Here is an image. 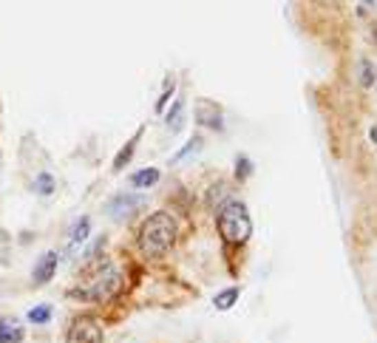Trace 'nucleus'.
Masks as SVG:
<instances>
[{
    "instance_id": "nucleus-1",
    "label": "nucleus",
    "mask_w": 377,
    "mask_h": 343,
    "mask_svg": "<svg viewBox=\"0 0 377 343\" xmlns=\"http://www.w3.org/2000/svg\"><path fill=\"white\" fill-rule=\"evenodd\" d=\"M176 241V221L168 213H153L151 219H145L142 230H139V247L148 258H159L164 256Z\"/></svg>"
},
{
    "instance_id": "nucleus-2",
    "label": "nucleus",
    "mask_w": 377,
    "mask_h": 343,
    "mask_svg": "<svg viewBox=\"0 0 377 343\" xmlns=\"http://www.w3.org/2000/svg\"><path fill=\"white\" fill-rule=\"evenodd\" d=\"M219 233L227 244H244L252 233V221H250V210L241 201H227L219 210Z\"/></svg>"
},
{
    "instance_id": "nucleus-3",
    "label": "nucleus",
    "mask_w": 377,
    "mask_h": 343,
    "mask_svg": "<svg viewBox=\"0 0 377 343\" xmlns=\"http://www.w3.org/2000/svg\"><path fill=\"white\" fill-rule=\"evenodd\" d=\"M122 289V278H120V272H116L114 267H103L97 272V278H94L91 284H85L83 289H74L72 292V298H85V301H111L116 292Z\"/></svg>"
},
{
    "instance_id": "nucleus-4",
    "label": "nucleus",
    "mask_w": 377,
    "mask_h": 343,
    "mask_svg": "<svg viewBox=\"0 0 377 343\" xmlns=\"http://www.w3.org/2000/svg\"><path fill=\"white\" fill-rule=\"evenodd\" d=\"M68 343H103V327L97 318L80 315L74 318L72 329H68Z\"/></svg>"
},
{
    "instance_id": "nucleus-5",
    "label": "nucleus",
    "mask_w": 377,
    "mask_h": 343,
    "mask_svg": "<svg viewBox=\"0 0 377 343\" xmlns=\"http://www.w3.org/2000/svg\"><path fill=\"white\" fill-rule=\"evenodd\" d=\"M57 253H45V256H40V261H37V267H34V272H32V278H34V284H49L52 278H54V272H57Z\"/></svg>"
},
{
    "instance_id": "nucleus-6",
    "label": "nucleus",
    "mask_w": 377,
    "mask_h": 343,
    "mask_svg": "<svg viewBox=\"0 0 377 343\" xmlns=\"http://www.w3.org/2000/svg\"><path fill=\"white\" fill-rule=\"evenodd\" d=\"M26 332H23L20 321L12 315H0V343H23Z\"/></svg>"
},
{
    "instance_id": "nucleus-7",
    "label": "nucleus",
    "mask_w": 377,
    "mask_h": 343,
    "mask_svg": "<svg viewBox=\"0 0 377 343\" xmlns=\"http://www.w3.org/2000/svg\"><path fill=\"white\" fill-rule=\"evenodd\" d=\"M196 122L199 125H204V128H210V131H222V111H219V105H213V102H202L199 105V111H196Z\"/></svg>"
},
{
    "instance_id": "nucleus-8",
    "label": "nucleus",
    "mask_w": 377,
    "mask_h": 343,
    "mask_svg": "<svg viewBox=\"0 0 377 343\" xmlns=\"http://www.w3.org/2000/svg\"><path fill=\"white\" fill-rule=\"evenodd\" d=\"M136 208H139V199H136V196H120V199H114V201L108 204V213L122 216V213H133Z\"/></svg>"
},
{
    "instance_id": "nucleus-9",
    "label": "nucleus",
    "mask_w": 377,
    "mask_h": 343,
    "mask_svg": "<svg viewBox=\"0 0 377 343\" xmlns=\"http://www.w3.org/2000/svg\"><path fill=\"white\" fill-rule=\"evenodd\" d=\"M156 181H159V170L156 168H142L139 173L131 176V185L133 188H151V185H156Z\"/></svg>"
},
{
    "instance_id": "nucleus-10",
    "label": "nucleus",
    "mask_w": 377,
    "mask_h": 343,
    "mask_svg": "<svg viewBox=\"0 0 377 343\" xmlns=\"http://www.w3.org/2000/svg\"><path fill=\"white\" fill-rule=\"evenodd\" d=\"M239 295H241V289H239V287H227L224 292H219V295H216L213 304H216V309H222V312H224V309H233V304L239 301Z\"/></svg>"
},
{
    "instance_id": "nucleus-11",
    "label": "nucleus",
    "mask_w": 377,
    "mask_h": 343,
    "mask_svg": "<svg viewBox=\"0 0 377 343\" xmlns=\"http://www.w3.org/2000/svg\"><path fill=\"white\" fill-rule=\"evenodd\" d=\"M182 125H184V102L176 100V102H173V111L168 113V128H171V131H182Z\"/></svg>"
},
{
    "instance_id": "nucleus-12",
    "label": "nucleus",
    "mask_w": 377,
    "mask_h": 343,
    "mask_svg": "<svg viewBox=\"0 0 377 343\" xmlns=\"http://www.w3.org/2000/svg\"><path fill=\"white\" fill-rule=\"evenodd\" d=\"M136 142H139V133H136L133 140H131V142H128V145H125V148L120 151V156L114 159V170H122V168H125V165L131 162V156H133V145H136Z\"/></svg>"
},
{
    "instance_id": "nucleus-13",
    "label": "nucleus",
    "mask_w": 377,
    "mask_h": 343,
    "mask_svg": "<svg viewBox=\"0 0 377 343\" xmlns=\"http://www.w3.org/2000/svg\"><path fill=\"white\" fill-rule=\"evenodd\" d=\"M29 321L32 324H49L52 321V307L49 304H40V307L29 309Z\"/></svg>"
},
{
    "instance_id": "nucleus-14",
    "label": "nucleus",
    "mask_w": 377,
    "mask_h": 343,
    "mask_svg": "<svg viewBox=\"0 0 377 343\" xmlns=\"http://www.w3.org/2000/svg\"><path fill=\"white\" fill-rule=\"evenodd\" d=\"M88 230H91V221H88V219H80V221H77V227H74V233H72L74 247H77V244H83V241L88 239Z\"/></svg>"
},
{
    "instance_id": "nucleus-15",
    "label": "nucleus",
    "mask_w": 377,
    "mask_h": 343,
    "mask_svg": "<svg viewBox=\"0 0 377 343\" xmlns=\"http://www.w3.org/2000/svg\"><path fill=\"white\" fill-rule=\"evenodd\" d=\"M202 148V140H191V142H187L176 156H173V162H182V159H187V156H191V153H196Z\"/></svg>"
},
{
    "instance_id": "nucleus-16",
    "label": "nucleus",
    "mask_w": 377,
    "mask_h": 343,
    "mask_svg": "<svg viewBox=\"0 0 377 343\" xmlns=\"http://www.w3.org/2000/svg\"><path fill=\"white\" fill-rule=\"evenodd\" d=\"M360 82H363L366 88L374 82V68H371V63H369V60H360Z\"/></svg>"
},
{
    "instance_id": "nucleus-17",
    "label": "nucleus",
    "mask_w": 377,
    "mask_h": 343,
    "mask_svg": "<svg viewBox=\"0 0 377 343\" xmlns=\"http://www.w3.org/2000/svg\"><path fill=\"white\" fill-rule=\"evenodd\" d=\"M37 190H40L43 196H52V190H54V181H52V176H49V173H43V176L37 179Z\"/></svg>"
},
{
    "instance_id": "nucleus-18",
    "label": "nucleus",
    "mask_w": 377,
    "mask_h": 343,
    "mask_svg": "<svg viewBox=\"0 0 377 343\" xmlns=\"http://www.w3.org/2000/svg\"><path fill=\"white\" fill-rule=\"evenodd\" d=\"M235 170H239V176H241V179H247V176H250V170H252L250 159H244V156H239V159H235Z\"/></svg>"
},
{
    "instance_id": "nucleus-19",
    "label": "nucleus",
    "mask_w": 377,
    "mask_h": 343,
    "mask_svg": "<svg viewBox=\"0 0 377 343\" xmlns=\"http://www.w3.org/2000/svg\"><path fill=\"white\" fill-rule=\"evenodd\" d=\"M371 142H377V128H371Z\"/></svg>"
},
{
    "instance_id": "nucleus-20",
    "label": "nucleus",
    "mask_w": 377,
    "mask_h": 343,
    "mask_svg": "<svg viewBox=\"0 0 377 343\" xmlns=\"http://www.w3.org/2000/svg\"><path fill=\"white\" fill-rule=\"evenodd\" d=\"M371 34H374V43H377V26H374V32H371Z\"/></svg>"
},
{
    "instance_id": "nucleus-21",
    "label": "nucleus",
    "mask_w": 377,
    "mask_h": 343,
    "mask_svg": "<svg viewBox=\"0 0 377 343\" xmlns=\"http://www.w3.org/2000/svg\"><path fill=\"white\" fill-rule=\"evenodd\" d=\"M366 3H371V0H366Z\"/></svg>"
}]
</instances>
